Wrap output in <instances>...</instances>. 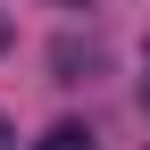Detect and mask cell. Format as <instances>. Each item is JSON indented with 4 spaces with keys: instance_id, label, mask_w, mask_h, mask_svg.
<instances>
[{
    "instance_id": "1",
    "label": "cell",
    "mask_w": 150,
    "mask_h": 150,
    "mask_svg": "<svg viewBox=\"0 0 150 150\" xmlns=\"http://www.w3.org/2000/svg\"><path fill=\"white\" fill-rule=\"evenodd\" d=\"M33 150H92V134H83V125H50Z\"/></svg>"
},
{
    "instance_id": "2",
    "label": "cell",
    "mask_w": 150,
    "mask_h": 150,
    "mask_svg": "<svg viewBox=\"0 0 150 150\" xmlns=\"http://www.w3.org/2000/svg\"><path fill=\"white\" fill-rule=\"evenodd\" d=\"M0 150H17V125H8V117H0Z\"/></svg>"
},
{
    "instance_id": "3",
    "label": "cell",
    "mask_w": 150,
    "mask_h": 150,
    "mask_svg": "<svg viewBox=\"0 0 150 150\" xmlns=\"http://www.w3.org/2000/svg\"><path fill=\"white\" fill-rule=\"evenodd\" d=\"M0 50H8V17H0Z\"/></svg>"
},
{
    "instance_id": "4",
    "label": "cell",
    "mask_w": 150,
    "mask_h": 150,
    "mask_svg": "<svg viewBox=\"0 0 150 150\" xmlns=\"http://www.w3.org/2000/svg\"><path fill=\"white\" fill-rule=\"evenodd\" d=\"M142 100H150V67H142Z\"/></svg>"
},
{
    "instance_id": "5",
    "label": "cell",
    "mask_w": 150,
    "mask_h": 150,
    "mask_svg": "<svg viewBox=\"0 0 150 150\" xmlns=\"http://www.w3.org/2000/svg\"><path fill=\"white\" fill-rule=\"evenodd\" d=\"M59 8H83V0H59Z\"/></svg>"
}]
</instances>
